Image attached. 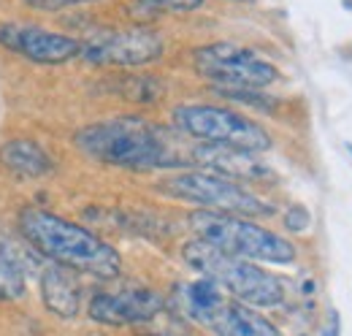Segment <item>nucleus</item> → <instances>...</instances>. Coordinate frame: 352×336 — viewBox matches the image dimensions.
<instances>
[{
  "instance_id": "1",
  "label": "nucleus",
  "mask_w": 352,
  "mask_h": 336,
  "mask_svg": "<svg viewBox=\"0 0 352 336\" xmlns=\"http://www.w3.org/2000/svg\"><path fill=\"white\" fill-rule=\"evenodd\" d=\"M19 231L44 258L68 271L89 274L98 280H114L122 271V258L111 244L52 211L25 207L19 211Z\"/></svg>"
},
{
  "instance_id": "2",
  "label": "nucleus",
  "mask_w": 352,
  "mask_h": 336,
  "mask_svg": "<svg viewBox=\"0 0 352 336\" xmlns=\"http://www.w3.org/2000/svg\"><path fill=\"white\" fill-rule=\"evenodd\" d=\"M76 147L106 166L131 171L182 166L163 130L144 123L141 117H114L82 127L76 133Z\"/></svg>"
},
{
  "instance_id": "3",
  "label": "nucleus",
  "mask_w": 352,
  "mask_h": 336,
  "mask_svg": "<svg viewBox=\"0 0 352 336\" xmlns=\"http://www.w3.org/2000/svg\"><path fill=\"white\" fill-rule=\"evenodd\" d=\"M182 255H184L190 269H195L201 277L217 282L225 293L233 295L241 304H250V306H276L285 298L282 282L274 274L258 269L252 260L228 255V252L201 242V239L184 244Z\"/></svg>"
},
{
  "instance_id": "4",
  "label": "nucleus",
  "mask_w": 352,
  "mask_h": 336,
  "mask_svg": "<svg viewBox=\"0 0 352 336\" xmlns=\"http://www.w3.org/2000/svg\"><path fill=\"white\" fill-rule=\"evenodd\" d=\"M190 228L198 233L201 242L217 250L244 258V260H263V263H290L296 258V247L282 239L279 233L263 225L236 217V214H217V211H192Z\"/></svg>"
},
{
  "instance_id": "5",
  "label": "nucleus",
  "mask_w": 352,
  "mask_h": 336,
  "mask_svg": "<svg viewBox=\"0 0 352 336\" xmlns=\"http://www.w3.org/2000/svg\"><path fill=\"white\" fill-rule=\"evenodd\" d=\"M160 193L190 201L204 207V211H217V214H236V217H263L271 214V207L261 201L255 193L244 190L233 179L209 174V171H184L160 182Z\"/></svg>"
},
{
  "instance_id": "6",
  "label": "nucleus",
  "mask_w": 352,
  "mask_h": 336,
  "mask_svg": "<svg viewBox=\"0 0 352 336\" xmlns=\"http://www.w3.org/2000/svg\"><path fill=\"white\" fill-rule=\"evenodd\" d=\"M174 123L187 136L214 147H233L244 152H265L271 147V136L255 120H247L244 114H236L222 106H179L174 112Z\"/></svg>"
},
{
  "instance_id": "7",
  "label": "nucleus",
  "mask_w": 352,
  "mask_h": 336,
  "mask_svg": "<svg viewBox=\"0 0 352 336\" xmlns=\"http://www.w3.org/2000/svg\"><path fill=\"white\" fill-rule=\"evenodd\" d=\"M195 71L220 90H261L279 79V68L236 43H209L195 49Z\"/></svg>"
},
{
  "instance_id": "8",
  "label": "nucleus",
  "mask_w": 352,
  "mask_h": 336,
  "mask_svg": "<svg viewBox=\"0 0 352 336\" xmlns=\"http://www.w3.org/2000/svg\"><path fill=\"white\" fill-rule=\"evenodd\" d=\"M163 54V39L155 30H98L82 41V57L95 65H146Z\"/></svg>"
},
{
  "instance_id": "9",
  "label": "nucleus",
  "mask_w": 352,
  "mask_h": 336,
  "mask_svg": "<svg viewBox=\"0 0 352 336\" xmlns=\"http://www.w3.org/2000/svg\"><path fill=\"white\" fill-rule=\"evenodd\" d=\"M0 46L41 65H60L82 54V41L36 25H0Z\"/></svg>"
},
{
  "instance_id": "10",
  "label": "nucleus",
  "mask_w": 352,
  "mask_h": 336,
  "mask_svg": "<svg viewBox=\"0 0 352 336\" xmlns=\"http://www.w3.org/2000/svg\"><path fill=\"white\" fill-rule=\"evenodd\" d=\"M166 306L163 295L149 288H125L117 293H95L89 301V317L103 326H133L152 320Z\"/></svg>"
},
{
  "instance_id": "11",
  "label": "nucleus",
  "mask_w": 352,
  "mask_h": 336,
  "mask_svg": "<svg viewBox=\"0 0 352 336\" xmlns=\"http://www.w3.org/2000/svg\"><path fill=\"white\" fill-rule=\"evenodd\" d=\"M195 323L209 328L214 336H282L271 320L258 315L250 304L228 298V293L204 315H198Z\"/></svg>"
},
{
  "instance_id": "12",
  "label": "nucleus",
  "mask_w": 352,
  "mask_h": 336,
  "mask_svg": "<svg viewBox=\"0 0 352 336\" xmlns=\"http://www.w3.org/2000/svg\"><path fill=\"white\" fill-rule=\"evenodd\" d=\"M192 158L198 160V166L212 168V174H220L228 179H247V182H258L271 176V171L255 160V152H244V149H233V147H214V144H204L198 149H192Z\"/></svg>"
},
{
  "instance_id": "13",
  "label": "nucleus",
  "mask_w": 352,
  "mask_h": 336,
  "mask_svg": "<svg viewBox=\"0 0 352 336\" xmlns=\"http://www.w3.org/2000/svg\"><path fill=\"white\" fill-rule=\"evenodd\" d=\"M0 163L6 171H11L14 176H22V179H36V176H44L52 171V158L36 141H28V138L6 141L0 147Z\"/></svg>"
},
{
  "instance_id": "14",
  "label": "nucleus",
  "mask_w": 352,
  "mask_h": 336,
  "mask_svg": "<svg viewBox=\"0 0 352 336\" xmlns=\"http://www.w3.org/2000/svg\"><path fill=\"white\" fill-rule=\"evenodd\" d=\"M41 295H44L46 309H52L60 317H76L79 312V285L71 277L68 269L52 266L41 277Z\"/></svg>"
},
{
  "instance_id": "15",
  "label": "nucleus",
  "mask_w": 352,
  "mask_h": 336,
  "mask_svg": "<svg viewBox=\"0 0 352 336\" xmlns=\"http://www.w3.org/2000/svg\"><path fill=\"white\" fill-rule=\"evenodd\" d=\"M22 295H25L22 266L14 258L0 255V301H14V298H22Z\"/></svg>"
},
{
  "instance_id": "16",
  "label": "nucleus",
  "mask_w": 352,
  "mask_h": 336,
  "mask_svg": "<svg viewBox=\"0 0 352 336\" xmlns=\"http://www.w3.org/2000/svg\"><path fill=\"white\" fill-rule=\"evenodd\" d=\"M28 6L38 8V11H60L65 6H79V3H95V0H25Z\"/></svg>"
},
{
  "instance_id": "17",
  "label": "nucleus",
  "mask_w": 352,
  "mask_h": 336,
  "mask_svg": "<svg viewBox=\"0 0 352 336\" xmlns=\"http://www.w3.org/2000/svg\"><path fill=\"white\" fill-rule=\"evenodd\" d=\"M285 225L290 228V231H307L309 225V214L304 207H293V209L287 211V217H285Z\"/></svg>"
},
{
  "instance_id": "18",
  "label": "nucleus",
  "mask_w": 352,
  "mask_h": 336,
  "mask_svg": "<svg viewBox=\"0 0 352 336\" xmlns=\"http://www.w3.org/2000/svg\"><path fill=\"white\" fill-rule=\"evenodd\" d=\"M157 6H166V8H174V11H192L198 8L204 0H152Z\"/></svg>"
},
{
  "instance_id": "19",
  "label": "nucleus",
  "mask_w": 352,
  "mask_h": 336,
  "mask_svg": "<svg viewBox=\"0 0 352 336\" xmlns=\"http://www.w3.org/2000/svg\"><path fill=\"white\" fill-rule=\"evenodd\" d=\"M342 331V326H339V317H336V312H331V326L325 328V336H339Z\"/></svg>"
}]
</instances>
